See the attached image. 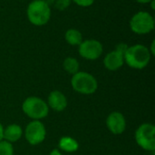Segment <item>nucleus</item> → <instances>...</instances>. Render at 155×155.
I'll return each mask as SVG.
<instances>
[{"instance_id": "nucleus-22", "label": "nucleus", "mask_w": 155, "mask_h": 155, "mask_svg": "<svg viewBox=\"0 0 155 155\" xmlns=\"http://www.w3.org/2000/svg\"><path fill=\"white\" fill-rule=\"evenodd\" d=\"M50 155H61V153H60V152H59L57 149H55V150H53V151L51 152Z\"/></svg>"}, {"instance_id": "nucleus-1", "label": "nucleus", "mask_w": 155, "mask_h": 155, "mask_svg": "<svg viewBox=\"0 0 155 155\" xmlns=\"http://www.w3.org/2000/svg\"><path fill=\"white\" fill-rule=\"evenodd\" d=\"M149 48L143 45H134L128 46L124 54V62L132 68L143 69L147 66L151 60Z\"/></svg>"}, {"instance_id": "nucleus-11", "label": "nucleus", "mask_w": 155, "mask_h": 155, "mask_svg": "<svg viewBox=\"0 0 155 155\" xmlns=\"http://www.w3.org/2000/svg\"><path fill=\"white\" fill-rule=\"evenodd\" d=\"M48 104L57 112L64 110L67 106V100L64 94L59 91H53L48 96Z\"/></svg>"}, {"instance_id": "nucleus-21", "label": "nucleus", "mask_w": 155, "mask_h": 155, "mask_svg": "<svg viewBox=\"0 0 155 155\" xmlns=\"http://www.w3.org/2000/svg\"><path fill=\"white\" fill-rule=\"evenodd\" d=\"M4 138V129L2 124H0V141H2V139Z\"/></svg>"}, {"instance_id": "nucleus-6", "label": "nucleus", "mask_w": 155, "mask_h": 155, "mask_svg": "<svg viewBox=\"0 0 155 155\" xmlns=\"http://www.w3.org/2000/svg\"><path fill=\"white\" fill-rule=\"evenodd\" d=\"M135 139L139 146L150 152L155 150V127L151 124H142L135 133Z\"/></svg>"}, {"instance_id": "nucleus-2", "label": "nucleus", "mask_w": 155, "mask_h": 155, "mask_svg": "<svg viewBox=\"0 0 155 155\" xmlns=\"http://www.w3.org/2000/svg\"><path fill=\"white\" fill-rule=\"evenodd\" d=\"M26 15L29 22L34 25H45L50 20L51 8L43 0H34L28 5Z\"/></svg>"}, {"instance_id": "nucleus-3", "label": "nucleus", "mask_w": 155, "mask_h": 155, "mask_svg": "<svg viewBox=\"0 0 155 155\" xmlns=\"http://www.w3.org/2000/svg\"><path fill=\"white\" fill-rule=\"evenodd\" d=\"M71 84L74 90L84 94H94L98 86L96 79L86 72H77L73 74Z\"/></svg>"}, {"instance_id": "nucleus-18", "label": "nucleus", "mask_w": 155, "mask_h": 155, "mask_svg": "<svg viewBox=\"0 0 155 155\" xmlns=\"http://www.w3.org/2000/svg\"><path fill=\"white\" fill-rule=\"evenodd\" d=\"M73 2H74L77 5L79 6H83V7H88L91 6L95 0H72Z\"/></svg>"}, {"instance_id": "nucleus-14", "label": "nucleus", "mask_w": 155, "mask_h": 155, "mask_svg": "<svg viewBox=\"0 0 155 155\" xmlns=\"http://www.w3.org/2000/svg\"><path fill=\"white\" fill-rule=\"evenodd\" d=\"M59 147L61 148V150L67 152V153H73L78 150L79 144L78 143L71 138V137H63L60 139L59 142Z\"/></svg>"}, {"instance_id": "nucleus-7", "label": "nucleus", "mask_w": 155, "mask_h": 155, "mask_svg": "<svg viewBox=\"0 0 155 155\" xmlns=\"http://www.w3.org/2000/svg\"><path fill=\"white\" fill-rule=\"evenodd\" d=\"M103 45L95 39H87L79 45V54L87 60H96L103 54Z\"/></svg>"}, {"instance_id": "nucleus-20", "label": "nucleus", "mask_w": 155, "mask_h": 155, "mask_svg": "<svg viewBox=\"0 0 155 155\" xmlns=\"http://www.w3.org/2000/svg\"><path fill=\"white\" fill-rule=\"evenodd\" d=\"M154 45H155V41H154V40H153V41L152 42V45H151V49H149V51H150V53H151V54H152V55H154V54H155Z\"/></svg>"}, {"instance_id": "nucleus-19", "label": "nucleus", "mask_w": 155, "mask_h": 155, "mask_svg": "<svg viewBox=\"0 0 155 155\" xmlns=\"http://www.w3.org/2000/svg\"><path fill=\"white\" fill-rule=\"evenodd\" d=\"M127 48H128V45H127L126 44H124V43H120V44H118V45H116L115 51L121 53L122 54H124V53L126 52Z\"/></svg>"}, {"instance_id": "nucleus-4", "label": "nucleus", "mask_w": 155, "mask_h": 155, "mask_svg": "<svg viewBox=\"0 0 155 155\" xmlns=\"http://www.w3.org/2000/svg\"><path fill=\"white\" fill-rule=\"evenodd\" d=\"M131 30L137 35H146L154 29V18L146 11H140L130 20Z\"/></svg>"}, {"instance_id": "nucleus-12", "label": "nucleus", "mask_w": 155, "mask_h": 155, "mask_svg": "<svg viewBox=\"0 0 155 155\" xmlns=\"http://www.w3.org/2000/svg\"><path fill=\"white\" fill-rule=\"evenodd\" d=\"M22 128L17 124H10L4 130V138L9 143L18 141L22 136Z\"/></svg>"}, {"instance_id": "nucleus-13", "label": "nucleus", "mask_w": 155, "mask_h": 155, "mask_svg": "<svg viewBox=\"0 0 155 155\" xmlns=\"http://www.w3.org/2000/svg\"><path fill=\"white\" fill-rule=\"evenodd\" d=\"M65 41L71 45H79L83 42L82 33L74 28L68 29L64 34Z\"/></svg>"}, {"instance_id": "nucleus-24", "label": "nucleus", "mask_w": 155, "mask_h": 155, "mask_svg": "<svg viewBox=\"0 0 155 155\" xmlns=\"http://www.w3.org/2000/svg\"><path fill=\"white\" fill-rule=\"evenodd\" d=\"M44 2H45L49 6L51 5H54V0H43Z\"/></svg>"}, {"instance_id": "nucleus-10", "label": "nucleus", "mask_w": 155, "mask_h": 155, "mask_svg": "<svg viewBox=\"0 0 155 155\" xmlns=\"http://www.w3.org/2000/svg\"><path fill=\"white\" fill-rule=\"evenodd\" d=\"M104 66L110 71H116L123 66L124 64V54L117 51H113L108 53L104 60Z\"/></svg>"}, {"instance_id": "nucleus-15", "label": "nucleus", "mask_w": 155, "mask_h": 155, "mask_svg": "<svg viewBox=\"0 0 155 155\" xmlns=\"http://www.w3.org/2000/svg\"><path fill=\"white\" fill-rule=\"evenodd\" d=\"M63 65H64V70L67 73L72 74H76L78 72V70H79V63L74 57H67V58H65L64 61Z\"/></svg>"}, {"instance_id": "nucleus-5", "label": "nucleus", "mask_w": 155, "mask_h": 155, "mask_svg": "<svg viewBox=\"0 0 155 155\" xmlns=\"http://www.w3.org/2000/svg\"><path fill=\"white\" fill-rule=\"evenodd\" d=\"M24 113L32 119H42L48 114V106L42 99L31 96L25 100L22 105Z\"/></svg>"}, {"instance_id": "nucleus-17", "label": "nucleus", "mask_w": 155, "mask_h": 155, "mask_svg": "<svg viewBox=\"0 0 155 155\" xmlns=\"http://www.w3.org/2000/svg\"><path fill=\"white\" fill-rule=\"evenodd\" d=\"M72 3V0H54V7L60 11H64L65 10L67 7L70 6Z\"/></svg>"}, {"instance_id": "nucleus-16", "label": "nucleus", "mask_w": 155, "mask_h": 155, "mask_svg": "<svg viewBox=\"0 0 155 155\" xmlns=\"http://www.w3.org/2000/svg\"><path fill=\"white\" fill-rule=\"evenodd\" d=\"M14 150L11 143L7 141H0V155H13Z\"/></svg>"}, {"instance_id": "nucleus-9", "label": "nucleus", "mask_w": 155, "mask_h": 155, "mask_svg": "<svg viewBox=\"0 0 155 155\" xmlns=\"http://www.w3.org/2000/svg\"><path fill=\"white\" fill-rule=\"evenodd\" d=\"M108 129L114 134H121L124 132L126 127V122L124 116L119 112L112 113L106 120Z\"/></svg>"}, {"instance_id": "nucleus-8", "label": "nucleus", "mask_w": 155, "mask_h": 155, "mask_svg": "<svg viewBox=\"0 0 155 155\" xmlns=\"http://www.w3.org/2000/svg\"><path fill=\"white\" fill-rule=\"evenodd\" d=\"M46 135L44 124L38 120H35L28 124L25 129V138L32 145L41 143Z\"/></svg>"}, {"instance_id": "nucleus-23", "label": "nucleus", "mask_w": 155, "mask_h": 155, "mask_svg": "<svg viewBox=\"0 0 155 155\" xmlns=\"http://www.w3.org/2000/svg\"><path fill=\"white\" fill-rule=\"evenodd\" d=\"M135 1L141 4H149L152 0H135Z\"/></svg>"}]
</instances>
